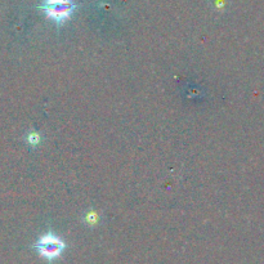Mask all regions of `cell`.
Segmentation results:
<instances>
[{
	"label": "cell",
	"instance_id": "cell-3",
	"mask_svg": "<svg viewBox=\"0 0 264 264\" xmlns=\"http://www.w3.org/2000/svg\"><path fill=\"white\" fill-rule=\"evenodd\" d=\"M29 142L31 143V145H36V143L39 142V136H37V134H35V133L30 134V136H29Z\"/></svg>",
	"mask_w": 264,
	"mask_h": 264
},
{
	"label": "cell",
	"instance_id": "cell-2",
	"mask_svg": "<svg viewBox=\"0 0 264 264\" xmlns=\"http://www.w3.org/2000/svg\"><path fill=\"white\" fill-rule=\"evenodd\" d=\"M35 247L43 258L48 259V260H54L65 250V242L58 239L57 236H54L53 233H47V235L40 237Z\"/></svg>",
	"mask_w": 264,
	"mask_h": 264
},
{
	"label": "cell",
	"instance_id": "cell-1",
	"mask_svg": "<svg viewBox=\"0 0 264 264\" xmlns=\"http://www.w3.org/2000/svg\"><path fill=\"white\" fill-rule=\"evenodd\" d=\"M75 8L76 6L72 0H44L41 4V9L46 12V15L57 23L65 22L71 17Z\"/></svg>",
	"mask_w": 264,
	"mask_h": 264
}]
</instances>
